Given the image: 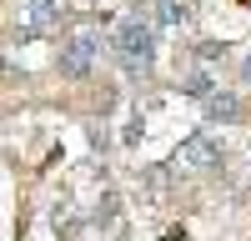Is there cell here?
I'll use <instances>...</instances> for the list:
<instances>
[{"mask_svg": "<svg viewBox=\"0 0 251 241\" xmlns=\"http://www.w3.org/2000/svg\"><path fill=\"white\" fill-rule=\"evenodd\" d=\"M111 50H116L126 75H146L151 60H156V30H151V20H141V15L121 20L116 35H111Z\"/></svg>", "mask_w": 251, "mask_h": 241, "instance_id": "6da1fadb", "label": "cell"}, {"mask_svg": "<svg viewBox=\"0 0 251 241\" xmlns=\"http://www.w3.org/2000/svg\"><path fill=\"white\" fill-rule=\"evenodd\" d=\"M96 55H100V35H96V30H80V35H71L66 46H60V75H71V80L91 75Z\"/></svg>", "mask_w": 251, "mask_h": 241, "instance_id": "7a4b0ae2", "label": "cell"}, {"mask_svg": "<svg viewBox=\"0 0 251 241\" xmlns=\"http://www.w3.org/2000/svg\"><path fill=\"white\" fill-rule=\"evenodd\" d=\"M206 120H221V126H231V120H246V100L236 91H216L206 100Z\"/></svg>", "mask_w": 251, "mask_h": 241, "instance_id": "3957f363", "label": "cell"}, {"mask_svg": "<svg viewBox=\"0 0 251 241\" xmlns=\"http://www.w3.org/2000/svg\"><path fill=\"white\" fill-rule=\"evenodd\" d=\"M181 161H186V166H196V171H206V166H216V161H221V146H216L211 136H191V141L181 146Z\"/></svg>", "mask_w": 251, "mask_h": 241, "instance_id": "277c9868", "label": "cell"}, {"mask_svg": "<svg viewBox=\"0 0 251 241\" xmlns=\"http://www.w3.org/2000/svg\"><path fill=\"white\" fill-rule=\"evenodd\" d=\"M60 20V0H30V20L20 25V40H35L46 25H55Z\"/></svg>", "mask_w": 251, "mask_h": 241, "instance_id": "5b68a950", "label": "cell"}, {"mask_svg": "<svg viewBox=\"0 0 251 241\" xmlns=\"http://www.w3.org/2000/svg\"><path fill=\"white\" fill-rule=\"evenodd\" d=\"M186 91L201 96V100H211V96H216V86H211V75H206V71H191V75H186Z\"/></svg>", "mask_w": 251, "mask_h": 241, "instance_id": "8992f818", "label": "cell"}, {"mask_svg": "<svg viewBox=\"0 0 251 241\" xmlns=\"http://www.w3.org/2000/svg\"><path fill=\"white\" fill-rule=\"evenodd\" d=\"M156 20H161V25H181V20H186V10H181V5H171V0H166V5L156 10Z\"/></svg>", "mask_w": 251, "mask_h": 241, "instance_id": "52a82bcc", "label": "cell"}, {"mask_svg": "<svg viewBox=\"0 0 251 241\" xmlns=\"http://www.w3.org/2000/svg\"><path fill=\"white\" fill-rule=\"evenodd\" d=\"M241 75H246V86H251V55H246V66H241Z\"/></svg>", "mask_w": 251, "mask_h": 241, "instance_id": "ba28073f", "label": "cell"}]
</instances>
